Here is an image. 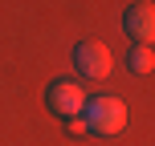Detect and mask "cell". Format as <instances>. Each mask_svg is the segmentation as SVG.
Masks as SVG:
<instances>
[{"label":"cell","instance_id":"obj_1","mask_svg":"<svg viewBox=\"0 0 155 146\" xmlns=\"http://www.w3.org/2000/svg\"><path fill=\"white\" fill-rule=\"evenodd\" d=\"M82 122H86V134H102V138H110V134H118V130L127 126V106H123L118 98H86Z\"/></svg>","mask_w":155,"mask_h":146},{"label":"cell","instance_id":"obj_2","mask_svg":"<svg viewBox=\"0 0 155 146\" xmlns=\"http://www.w3.org/2000/svg\"><path fill=\"white\" fill-rule=\"evenodd\" d=\"M45 106H49V114H57V118H78L82 106H86V89L78 81H70V77H57L45 89Z\"/></svg>","mask_w":155,"mask_h":146},{"label":"cell","instance_id":"obj_3","mask_svg":"<svg viewBox=\"0 0 155 146\" xmlns=\"http://www.w3.org/2000/svg\"><path fill=\"white\" fill-rule=\"evenodd\" d=\"M110 49L102 45V41H78L74 45V69L82 77H90V81H102V77H110Z\"/></svg>","mask_w":155,"mask_h":146},{"label":"cell","instance_id":"obj_4","mask_svg":"<svg viewBox=\"0 0 155 146\" xmlns=\"http://www.w3.org/2000/svg\"><path fill=\"white\" fill-rule=\"evenodd\" d=\"M123 33L135 41V45H151L155 41V8L147 0H139V4H131L123 12Z\"/></svg>","mask_w":155,"mask_h":146},{"label":"cell","instance_id":"obj_5","mask_svg":"<svg viewBox=\"0 0 155 146\" xmlns=\"http://www.w3.org/2000/svg\"><path fill=\"white\" fill-rule=\"evenodd\" d=\"M151 69H155V53H151V45H131V53H127V73L147 77Z\"/></svg>","mask_w":155,"mask_h":146},{"label":"cell","instance_id":"obj_6","mask_svg":"<svg viewBox=\"0 0 155 146\" xmlns=\"http://www.w3.org/2000/svg\"><path fill=\"white\" fill-rule=\"evenodd\" d=\"M65 130H70V134H86V122H82V114H78V118H65Z\"/></svg>","mask_w":155,"mask_h":146}]
</instances>
